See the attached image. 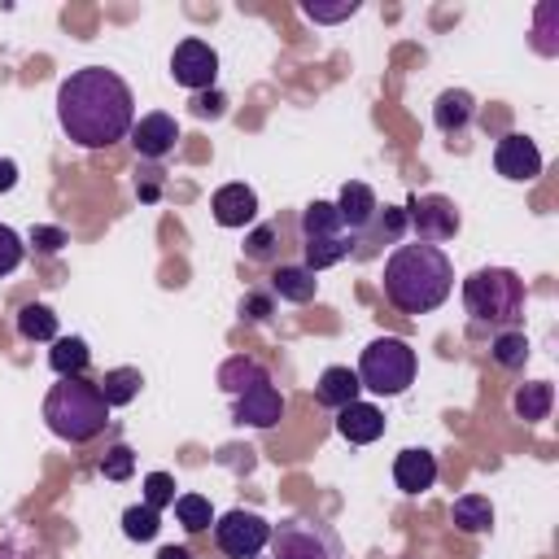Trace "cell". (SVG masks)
<instances>
[{
    "mask_svg": "<svg viewBox=\"0 0 559 559\" xmlns=\"http://www.w3.org/2000/svg\"><path fill=\"white\" fill-rule=\"evenodd\" d=\"M57 122L83 148H109L135 127V96L131 87L105 70L83 66L57 87Z\"/></svg>",
    "mask_w": 559,
    "mask_h": 559,
    "instance_id": "1",
    "label": "cell"
},
{
    "mask_svg": "<svg viewBox=\"0 0 559 559\" xmlns=\"http://www.w3.org/2000/svg\"><path fill=\"white\" fill-rule=\"evenodd\" d=\"M454 288V266L437 245H397L384 262V297L402 314H428L437 310Z\"/></svg>",
    "mask_w": 559,
    "mask_h": 559,
    "instance_id": "2",
    "label": "cell"
},
{
    "mask_svg": "<svg viewBox=\"0 0 559 559\" xmlns=\"http://www.w3.org/2000/svg\"><path fill=\"white\" fill-rule=\"evenodd\" d=\"M44 424L70 441V445H83L92 437L105 432L109 424V402L100 397V389L83 376H70V380H57L44 397Z\"/></svg>",
    "mask_w": 559,
    "mask_h": 559,
    "instance_id": "3",
    "label": "cell"
},
{
    "mask_svg": "<svg viewBox=\"0 0 559 559\" xmlns=\"http://www.w3.org/2000/svg\"><path fill=\"white\" fill-rule=\"evenodd\" d=\"M524 301H528L524 280L507 266H480L463 280V306L476 328H498V332L515 328L524 319Z\"/></svg>",
    "mask_w": 559,
    "mask_h": 559,
    "instance_id": "4",
    "label": "cell"
},
{
    "mask_svg": "<svg viewBox=\"0 0 559 559\" xmlns=\"http://www.w3.org/2000/svg\"><path fill=\"white\" fill-rule=\"evenodd\" d=\"M358 384L380 397L406 393L415 384V349L402 336H376L358 358Z\"/></svg>",
    "mask_w": 559,
    "mask_h": 559,
    "instance_id": "5",
    "label": "cell"
},
{
    "mask_svg": "<svg viewBox=\"0 0 559 559\" xmlns=\"http://www.w3.org/2000/svg\"><path fill=\"white\" fill-rule=\"evenodd\" d=\"M271 559H341V542L323 520L288 515L271 528Z\"/></svg>",
    "mask_w": 559,
    "mask_h": 559,
    "instance_id": "6",
    "label": "cell"
},
{
    "mask_svg": "<svg viewBox=\"0 0 559 559\" xmlns=\"http://www.w3.org/2000/svg\"><path fill=\"white\" fill-rule=\"evenodd\" d=\"M214 542H218V550L231 555V559H258L262 546L271 542V524H266L258 511L236 507V511H227V515L214 520Z\"/></svg>",
    "mask_w": 559,
    "mask_h": 559,
    "instance_id": "7",
    "label": "cell"
},
{
    "mask_svg": "<svg viewBox=\"0 0 559 559\" xmlns=\"http://www.w3.org/2000/svg\"><path fill=\"white\" fill-rule=\"evenodd\" d=\"M170 79L188 92H210L218 79V52L205 39H179L170 52Z\"/></svg>",
    "mask_w": 559,
    "mask_h": 559,
    "instance_id": "8",
    "label": "cell"
},
{
    "mask_svg": "<svg viewBox=\"0 0 559 559\" xmlns=\"http://www.w3.org/2000/svg\"><path fill=\"white\" fill-rule=\"evenodd\" d=\"M406 227H415V236L424 245H437V240H450L459 231V210L450 197L428 192V197H415L406 205Z\"/></svg>",
    "mask_w": 559,
    "mask_h": 559,
    "instance_id": "9",
    "label": "cell"
},
{
    "mask_svg": "<svg viewBox=\"0 0 559 559\" xmlns=\"http://www.w3.org/2000/svg\"><path fill=\"white\" fill-rule=\"evenodd\" d=\"M231 419L249 424V428H275L284 419V393L271 380H262V384H253V389L231 397Z\"/></svg>",
    "mask_w": 559,
    "mask_h": 559,
    "instance_id": "10",
    "label": "cell"
},
{
    "mask_svg": "<svg viewBox=\"0 0 559 559\" xmlns=\"http://www.w3.org/2000/svg\"><path fill=\"white\" fill-rule=\"evenodd\" d=\"M493 166H498V175H502V179L528 183V179H537V175H542V153H537V144H533L528 135L507 131V135L498 140V148H493Z\"/></svg>",
    "mask_w": 559,
    "mask_h": 559,
    "instance_id": "11",
    "label": "cell"
},
{
    "mask_svg": "<svg viewBox=\"0 0 559 559\" xmlns=\"http://www.w3.org/2000/svg\"><path fill=\"white\" fill-rule=\"evenodd\" d=\"M175 140H179V122H175L170 114H144V118L131 127V144H135V153L148 157V162L166 157V153L175 148Z\"/></svg>",
    "mask_w": 559,
    "mask_h": 559,
    "instance_id": "12",
    "label": "cell"
},
{
    "mask_svg": "<svg viewBox=\"0 0 559 559\" xmlns=\"http://www.w3.org/2000/svg\"><path fill=\"white\" fill-rule=\"evenodd\" d=\"M210 210H214V223L218 227H245L258 214V192L249 183H223L210 197Z\"/></svg>",
    "mask_w": 559,
    "mask_h": 559,
    "instance_id": "13",
    "label": "cell"
},
{
    "mask_svg": "<svg viewBox=\"0 0 559 559\" xmlns=\"http://www.w3.org/2000/svg\"><path fill=\"white\" fill-rule=\"evenodd\" d=\"M336 432H341L349 445H371V441H380V432H384V411L371 406V402H349V406L336 411Z\"/></svg>",
    "mask_w": 559,
    "mask_h": 559,
    "instance_id": "14",
    "label": "cell"
},
{
    "mask_svg": "<svg viewBox=\"0 0 559 559\" xmlns=\"http://www.w3.org/2000/svg\"><path fill=\"white\" fill-rule=\"evenodd\" d=\"M393 480L402 493H424L437 485V454L424 450V445H411L393 459Z\"/></svg>",
    "mask_w": 559,
    "mask_h": 559,
    "instance_id": "15",
    "label": "cell"
},
{
    "mask_svg": "<svg viewBox=\"0 0 559 559\" xmlns=\"http://www.w3.org/2000/svg\"><path fill=\"white\" fill-rule=\"evenodd\" d=\"M336 205V214H341V223H345V231H367L371 227V218L380 214V201H376V192L367 188V183H345L341 188V197L332 201Z\"/></svg>",
    "mask_w": 559,
    "mask_h": 559,
    "instance_id": "16",
    "label": "cell"
},
{
    "mask_svg": "<svg viewBox=\"0 0 559 559\" xmlns=\"http://www.w3.org/2000/svg\"><path fill=\"white\" fill-rule=\"evenodd\" d=\"M358 393H362V384H358V371H354V367H323V376H319V384H314V397H319L323 406H332V411L358 402Z\"/></svg>",
    "mask_w": 559,
    "mask_h": 559,
    "instance_id": "17",
    "label": "cell"
},
{
    "mask_svg": "<svg viewBox=\"0 0 559 559\" xmlns=\"http://www.w3.org/2000/svg\"><path fill=\"white\" fill-rule=\"evenodd\" d=\"M472 114H476V100H472V92H463V87H445V92L437 96V105H432V122H437L445 135L463 131V127L472 122Z\"/></svg>",
    "mask_w": 559,
    "mask_h": 559,
    "instance_id": "18",
    "label": "cell"
},
{
    "mask_svg": "<svg viewBox=\"0 0 559 559\" xmlns=\"http://www.w3.org/2000/svg\"><path fill=\"white\" fill-rule=\"evenodd\" d=\"M87 362H92V349H87V341H83V336H57V341H52V349H48V367H52L61 380L83 376V371H87Z\"/></svg>",
    "mask_w": 559,
    "mask_h": 559,
    "instance_id": "19",
    "label": "cell"
},
{
    "mask_svg": "<svg viewBox=\"0 0 559 559\" xmlns=\"http://www.w3.org/2000/svg\"><path fill=\"white\" fill-rule=\"evenodd\" d=\"M262 380H271V371L258 362V358H249V354H236V358H227L223 367H218V384H223V393H245V389H253V384H262Z\"/></svg>",
    "mask_w": 559,
    "mask_h": 559,
    "instance_id": "20",
    "label": "cell"
},
{
    "mask_svg": "<svg viewBox=\"0 0 559 559\" xmlns=\"http://www.w3.org/2000/svg\"><path fill=\"white\" fill-rule=\"evenodd\" d=\"M301 236L306 240H336V236H349V231H345V223H341L332 201H310L301 210Z\"/></svg>",
    "mask_w": 559,
    "mask_h": 559,
    "instance_id": "21",
    "label": "cell"
},
{
    "mask_svg": "<svg viewBox=\"0 0 559 559\" xmlns=\"http://www.w3.org/2000/svg\"><path fill=\"white\" fill-rule=\"evenodd\" d=\"M271 293H280V297L293 301V306H306V301L319 293V280H314V271H306V266H280V271L271 275Z\"/></svg>",
    "mask_w": 559,
    "mask_h": 559,
    "instance_id": "22",
    "label": "cell"
},
{
    "mask_svg": "<svg viewBox=\"0 0 559 559\" xmlns=\"http://www.w3.org/2000/svg\"><path fill=\"white\" fill-rule=\"evenodd\" d=\"M140 384H144V376H140V367H109L105 376H100V397L109 402V411L114 406H127V402H135V393H140Z\"/></svg>",
    "mask_w": 559,
    "mask_h": 559,
    "instance_id": "23",
    "label": "cell"
},
{
    "mask_svg": "<svg viewBox=\"0 0 559 559\" xmlns=\"http://www.w3.org/2000/svg\"><path fill=\"white\" fill-rule=\"evenodd\" d=\"M550 402H555L550 380H528V384H520L515 397H511V406H515V415H520L524 424L546 419V415H550Z\"/></svg>",
    "mask_w": 559,
    "mask_h": 559,
    "instance_id": "24",
    "label": "cell"
},
{
    "mask_svg": "<svg viewBox=\"0 0 559 559\" xmlns=\"http://www.w3.org/2000/svg\"><path fill=\"white\" fill-rule=\"evenodd\" d=\"M450 520H454V528H463V533H485V528L493 524V507H489V498H480V493H463V498L450 507Z\"/></svg>",
    "mask_w": 559,
    "mask_h": 559,
    "instance_id": "25",
    "label": "cell"
},
{
    "mask_svg": "<svg viewBox=\"0 0 559 559\" xmlns=\"http://www.w3.org/2000/svg\"><path fill=\"white\" fill-rule=\"evenodd\" d=\"M17 336L22 341H57V314L44 301H31L17 310Z\"/></svg>",
    "mask_w": 559,
    "mask_h": 559,
    "instance_id": "26",
    "label": "cell"
},
{
    "mask_svg": "<svg viewBox=\"0 0 559 559\" xmlns=\"http://www.w3.org/2000/svg\"><path fill=\"white\" fill-rule=\"evenodd\" d=\"M524 358H528V336H524L520 328H507V332H498V336H493V362H498V367L520 371V367H524Z\"/></svg>",
    "mask_w": 559,
    "mask_h": 559,
    "instance_id": "27",
    "label": "cell"
},
{
    "mask_svg": "<svg viewBox=\"0 0 559 559\" xmlns=\"http://www.w3.org/2000/svg\"><path fill=\"white\" fill-rule=\"evenodd\" d=\"M157 528H162V511H153L148 502H135V507L122 511V533H127L131 542H153Z\"/></svg>",
    "mask_w": 559,
    "mask_h": 559,
    "instance_id": "28",
    "label": "cell"
},
{
    "mask_svg": "<svg viewBox=\"0 0 559 559\" xmlns=\"http://www.w3.org/2000/svg\"><path fill=\"white\" fill-rule=\"evenodd\" d=\"M175 515H179V524H183L188 533H201V528L214 524L210 498H201V493H179V498H175Z\"/></svg>",
    "mask_w": 559,
    "mask_h": 559,
    "instance_id": "29",
    "label": "cell"
},
{
    "mask_svg": "<svg viewBox=\"0 0 559 559\" xmlns=\"http://www.w3.org/2000/svg\"><path fill=\"white\" fill-rule=\"evenodd\" d=\"M345 253H349V236H336V240H306V271L336 266Z\"/></svg>",
    "mask_w": 559,
    "mask_h": 559,
    "instance_id": "30",
    "label": "cell"
},
{
    "mask_svg": "<svg viewBox=\"0 0 559 559\" xmlns=\"http://www.w3.org/2000/svg\"><path fill=\"white\" fill-rule=\"evenodd\" d=\"M275 245H280V227H275V223H262V227H253V231L245 236V258L271 262V258H275Z\"/></svg>",
    "mask_w": 559,
    "mask_h": 559,
    "instance_id": "31",
    "label": "cell"
},
{
    "mask_svg": "<svg viewBox=\"0 0 559 559\" xmlns=\"http://www.w3.org/2000/svg\"><path fill=\"white\" fill-rule=\"evenodd\" d=\"M135 472V450L131 445H109L100 459V476L105 480H127Z\"/></svg>",
    "mask_w": 559,
    "mask_h": 559,
    "instance_id": "32",
    "label": "cell"
},
{
    "mask_svg": "<svg viewBox=\"0 0 559 559\" xmlns=\"http://www.w3.org/2000/svg\"><path fill=\"white\" fill-rule=\"evenodd\" d=\"M301 13H306L310 22H345V17H354V13H358V0H336V4L306 0V4H301Z\"/></svg>",
    "mask_w": 559,
    "mask_h": 559,
    "instance_id": "33",
    "label": "cell"
},
{
    "mask_svg": "<svg viewBox=\"0 0 559 559\" xmlns=\"http://www.w3.org/2000/svg\"><path fill=\"white\" fill-rule=\"evenodd\" d=\"M144 502L153 511H162L166 502H175V476L170 472H148L144 476Z\"/></svg>",
    "mask_w": 559,
    "mask_h": 559,
    "instance_id": "34",
    "label": "cell"
},
{
    "mask_svg": "<svg viewBox=\"0 0 559 559\" xmlns=\"http://www.w3.org/2000/svg\"><path fill=\"white\" fill-rule=\"evenodd\" d=\"M22 258H26L22 236H17L13 227H4V223H0V275H13V271L22 266Z\"/></svg>",
    "mask_w": 559,
    "mask_h": 559,
    "instance_id": "35",
    "label": "cell"
},
{
    "mask_svg": "<svg viewBox=\"0 0 559 559\" xmlns=\"http://www.w3.org/2000/svg\"><path fill=\"white\" fill-rule=\"evenodd\" d=\"M371 227H376V236H384L389 245H397V236L406 231V210L384 205V214H376V218H371Z\"/></svg>",
    "mask_w": 559,
    "mask_h": 559,
    "instance_id": "36",
    "label": "cell"
},
{
    "mask_svg": "<svg viewBox=\"0 0 559 559\" xmlns=\"http://www.w3.org/2000/svg\"><path fill=\"white\" fill-rule=\"evenodd\" d=\"M61 245H66V231H61V227H48V223L31 227V249H39V253H57Z\"/></svg>",
    "mask_w": 559,
    "mask_h": 559,
    "instance_id": "37",
    "label": "cell"
},
{
    "mask_svg": "<svg viewBox=\"0 0 559 559\" xmlns=\"http://www.w3.org/2000/svg\"><path fill=\"white\" fill-rule=\"evenodd\" d=\"M240 314H245V319H253V323H262V319L271 314V297H266V293H245Z\"/></svg>",
    "mask_w": 559,
    "mask_h": 559,
    "instance_id": "38",
    "label": "cell"
},
{
    "mask_svg": "<svg viewBox=\"0 0 559 559\" xmlns=\"http://www.w3.org/2000/svg\"><path fill=\"white\" fill-rule=\"evenodd\" d=\"M223 105H227V100H223V92H214V87L192 96V109H197L201 118H205V114H210V118H218V114H223Z\"/></svg>",
    "mask_w": 559,
    "mask_h": 559,
    "instance_id": "39",
    "label": "cell"
},
{
    "mask_svg": "<svg viewBox=\"0 0 559 559\" xmlns=\"http://www.w3.org/2000/svg\"><path fill=\"white\" fill-rule=\"evenodd\" d=\"M17 183V162L13 157H0V192H9Z\"/></svg>",
    "mask_w": 559,
    "mask_h": 559,
    "instance_id": "40",
    "label": "cell"
},
{
    "mask_svg": "<svg viewBox=\"0 0 559 559\" xmlns=\"http://www.w3.org/2000/svg\"><path fill=\"white\" fill-rule=\"evenodd\" d=\"M157 559H192V550L188 546H162Z\"/></svg>",
    "mask_w": 559,
    "mask_h": 559,
    "instance_id": "41",
    "label": "cell"
}]
</instances>
